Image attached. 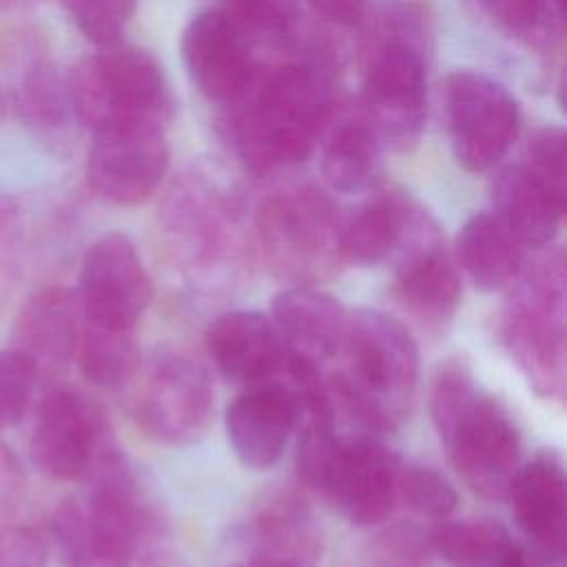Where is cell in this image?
Returning a JSON list of instances; mask_svg holds the SVG:
<instances>
[{"mask_svg": "<svg viewBox=\"0 0 567 567\" xmlns=\"http://www.w3.org/2000/svg\"><path fill=\"white\" fill-rule=\"evenodd\" d=\"M20 272V235L16 208L0 197V317L11 292L18 286Z\"/></svg>", "mask_w": 567, "mask_h": 567, "instance_id": "38", "label": "cell"}, {"mask_svg": "<svg viewBox=\"0 0 567 567\" xmlns=\"http://www.w3.org/2000/svg\"><path fill=\"white\" fill-rule=\"evenodd\" d=\"M520 162L549 186L565 190V131L560 126L538 128Z\"/></svg>", "mask_w": 567, "mask_h": 567, "instance_id": "37", "label": "cell"}, {"mask_svg": "<svg viewBox=\"0 0 567 567\" xmlns=\"http://www.w3.org/2000/svg\"><path fill=\"white\" fill-rule=\"evenodd\" d=\"M403 458L370 434L339 436L319 489L352 525L372 527L399 505Z\"/></svg>", "mask_w": 567, "mask_h": 567, "instance_id": "14", "label": "cell"}, {"mask_svg": "<svg viewBox=\"0 0 567 567\" xmlns=\"http://www.w3.org/2000/svg\"><path fill=\"white\" fill-rule=\"evenodd\" d=\"M432 554L450 567H518L525 563L520 545L494 518H443L430 529Z\"/></svg>", "mask_w": 567, "mask_h": 567, "instance_id": "27", "label": "cell"}, {"mask_svg": "<svg viewBox=\"0 0 567 567\" xmlns=\"http://www.w3.org/2000/svg\"><path fill=\"white\" fill-rule=\"evenodd\" d=\"M297 412V392L281 374L244 385L226 408V434L239 463L250 470L272 467L295 434Z\"/></svg>", "mask_w": 567, "mask_h": 567, "instance_id": "18", "label": "cell"}, {"mask_svg": "<svg viewBox=\"0 0 567 567\" xmlns=\"http://www.w3.org/2000/svg\"><path fill=\"white\" fill-rule=\"evenodd\" d=\"M416 206L403 193H379L341 215L339 248L343 264L377 266L390 261L410 228Z\"/></svg>", "mask_w": 567, "mask_h": 567, "instance_id": "25", "label": "cell"}, {"mask_svg": "<svg viewBox=\"0 0 567 567\" xmlns=\"http://www.w3.org/2000/svg\"><path fill=\"white\" fill-rule=\"evenodd\" d=\"M73 361L89 383L104 390H122L142 363L135 330L106 328L82 319Z\"/></svg>", "mask_w": 567, "mask_h": 567, "instance_id": "29", "label": "cell"}, {"mask_svg": "<svg viewBox=\"0 0 567 567\" xmlns=\"http://www.w3.org/2000/svg\"><path fill=\"white\" fill-rule=\"evenodd\" d=\"M323 179L339 193H365L381 177L383 140L361 102L332 104L317 140Z\"/></svg>", "mask_w": 567, "mask_h": 567, "instance_id": "21", "label": "cell"}, {"mask_svg": "<svg viewBox=\"0 0 567 567\" xmlns=\"http://www.w3.org/2000/svg\"><path fill=\"white\" fill-rule=\"evenodd\" d=\"M308 4L319 18L339 27L359 24L368 9V0H308Z\"/></svg>", "mask_w": 567, "mask_h": 567, "instance_id": "40", "label": "cell"}, {"mask_svg": "<svg viewBox=\"0 0 567 567\" xmlns=\"http://www.w3.org/2000/svg\"><path fill=\"white\" fill-rule=\"evenodd\" d=\"M350 310L315 286H295L272 299V323L286 348L323 370L332 363L348 328Z\"/></svg>", "mask_w": 567, "mask_h": 567, "instance_id": "23", "label": "cell"}, {"mask_svg": "<svg viewBox=\"0 0 567 567\" xmlns=\"http://www.w3.org/2000/svg\"><path fill=\"white\" fill-rule=\"evenodd\" d=\"M168 146L164 126L120 124L93 133L86 155V182L104 202L137 206L164 179Z\"/></svg>", "mask_w": 567, "mask_h": 567, "instance_id": "16", "label": "cell"}, {"mask_svg": "<svg viewBox=\"0 0 567 567\" xmlns=\"http://www.w3.org/2000/svg\"><path fill=\"white\" fill-rule=\"evenodd\" d=\"M221 13L255 47H288L297 35V0H224Z\"/></svg>", "mask_w": 567, "mask_h": 567, "instance_id": "30", "label": "cell"}, {"mask_svg": "<svg viewBox=\"0 0 567 567\" xmlns=\"http://www.w3.org/2000/svg\"><path fill=\"white\" fill-rule=\"evenodd\" d=\"M443 115L454 159L470 173L501 164L520 126L514 95L478 71H454L445 78Z\"/></svg>", "mask_w": 567, "mask_h": 567, "instance_id": "12", "label": "cell"}, {"mask_svg": "<svg viewBox=\"0 0 567 567\" xmlns=\"http://www.w3.org/2000/svg\"><path fill=\"white\" fill-rule=\"evenodd\" d=\"M467 4L494 29L527 47L549 44L563 27L549 0H467Z\"/></svg>", "mask_w": 567, "mask_h": 567, "instance_id": "31", "label": "cell"}, {"mask_svg": "<svg viewBox=\"0 0 567 567\" xmlns=\"http://www.w3.org/2000/svg\"><path fill=\"white\" fill-rule=\"evenodd\" d=\"M392 266L396 303L416 323L430 330L445 328L461 303V275L436 221L421 204L392 257Z\"/></svg>", "mask_w": 567, "mask_h": 567, "instance_id": "13", "label": "cell"}, {"mask_svg": "<svg viewBox=\"0 0 567 567\" xmlns=\"http://www.w3.org/2000/svg\"><path fill=\"white\" fill-rule=\"evenodd\" d=\"M115 450L120 443L100 403L69 385L47 390L29 436V458L40 474L86 483Z\"/></svg>", "mask_w": 567, "mask_h": 567, "instance_id": "11", "label": "cell"}, {"mask_svg": "<svg viewBox=\"0 0 567 567\" xmlns=\"http://www.w3.org/2000/svg\"><path fill=\"white\" fill-rule=\"evenodd\" d=\"M33 365L11 346L0 348V432L18 425L38 385Z\"/></svg>", "mask_w": 567, "mask_h": 567, "instance_id": "35", "label": "cell"}, {"mask_svg": "<svg viewBox=\"0 0 567 567\" xmlns=\"http://www.w3.org/2000/svg\"><path fill=\"white\" fill-rule=\"evenodd\" d=\"M323 377L352 419L372 432H394L410 416L419 388L416 341L394 315L350 310L343 343Z\"/></svg>", "mask_w": 567, "mask_h": 567, "instance_id": "2", "label": "cell"}, {"mask_svg": "<svg viewBox=\"0 0 567 567\" xmlns=\"http://www.w3.org/2000/svg\"><path fill=\"white\" fill-rule=\"evenodd\" d=\"M2 104H4V102H2V95H0V113H2Z\"/></svg>", "mask_w": 567, "mask_h": 567, "instance_id": "44", "label": "cell"}, {"mask_svg": "<svg viewBox=\"0 0 567 567\" xmlns=\"http://www.w3.org/2000/svg\"><path fill=\"white\" fill-rule=\"evenodd\" d=\"M126 410L133 423L164 445H190L204 436L215 410L208 370L175 350L155 352L131 379Z\"/></svg>", "mask_w": 567, "mask_h": 567, "instance_id": "10", "label": "cell"}, {"mask_svg": "<svg viewBox=\"0 0 567 567\" xmlns=\"http://www.w3.org/2000/svg\"><path fill=\"white\" fill-rule=\"evenodd\" d=\"M49 551L47 529L18 520L0 525V567H47Z\"/></svg>", "mask_w": 567, "mask_h": 567, "instance_id": "36", "label": "cell"}, {"mask_svg": "<svg viewBox=\"0 0 567 567\" xmlns=\"http://www.w3.org/2000/svg\"><path fill=\"white\" fill-rule=\"evenodd\" d=\"M78 31L97 47L120 42L133 11L135 0H62Z\"/></svg>", "mask_w": 567, "mask_h": 567, "instance_id": "34", "label": "cell"}, {"mask_svg": "<svg viewBox=\"0 0 567 567\" xmlns=\"http://www.w3.org/2000/svg\"><path fill=\"white\" fill-rule=\"evenodd\" d=\"M13 2H18V0H0V9H2V7H9V4H13Z\"/></svg>", "mask_w": 567, "mask_h": 567, "instance_id": "43", "label": "cell"}, {"mask_svg": "<svg viewBox=\"0 0 567 567\" xmlns=\"http://www.w3.org/2000/svg\"><path fill=\"white\" fill-rule=\"evenodd\" d=\"M341 213L315 184L268 193L255 213V239L268 266L295 286H315L343 266Z\"/></svg>", "mask_w": 567, "mask_h": 567, "instance_id": "8", "label": "cell"}, {"mask_svg": "<svg viewBox=\"0 0 567 567\" xmlns=\"http://www.w3.org/2000/svg\"><path fill=\"white\" fill-rule=\"evenodd\" d=\"M399 505H405L416 516L436 523L450 518L458 505V494L436 467L403 461L399 476Z\"/></svg>", "mask_w": 567, "mask_h": 567, "instance_id": "33", "label": "cell"}, {"mask_svg": "<svg viewBox=\"0 0 567 567\" xmlns=\"http://www.w3.org/2000/svg\"><path fill=\"white\" fill-rule=\"evenodd\" d=\"M204 343L215 370L239 385L277 379L288 359L277 326L259 310H228L215 317Z\"/></svg>", "mask_w": 567, "mask_h": 567, "instance_id": "20", "label": "cell"}, {"mask_svg": "<svg viewBox=\"0 0 567 567\" xmlns=\"http://www.w3.org/2000/svg\"><path fill=\"white\" fill-rule=\"evenodd\" d=\"M182 58L197 91L224 109L241 102L261 71L255 49L221 9L190 18L182 33Z\"/></svg>", "mask_w": 567, "mask_h": 567, "instance_id": "17", "label": "cell"}, {"mask_svg": "<svg viewBox=\"0 0 567 567\" xmlns=\"http://www.w3.org/2000/svg\"><path fill=\"white\" fill-rule=\"evenodd\" d=\"M505 498L512 505L518 529L547 556L560 558L565 547L567 483L563 458L543 450L520 463Z\"/></svg>", "mask_w": 567, "mask_h": 567, "instance_id": "22", "label": "cell"}, {"mask_svg": "<svg viewBox=\"0 0 567 567\" xmlns=\"http://www.w3.org/2000/svg\"><path fill=\"white\" fill-rule=\"evenodd\" d=\"M332 104L326 62L299 55L259 71L244 100L226 109V137L246 171L270 175L315 151Z\"/></svg>", "mask_w": 567, "mask_h": 567, "instance_id": "1", "label": "cell"}, {"mask_svg": "<svg viewBox=\"0 0 567 567\" xmlns=\"http://www.w3.org/2000/svg\"><path fill=\"white\" fill-rule=\"evenodd\" d=\"M527 246L492 213L472 215L456 235L454 261L483 290L507 288L527 264Z\"/></svg>", "mask_w": 567, "mask_h": 567, "instance_id": "26", "label": "cell"}, {"mask_svg": "<svg viewBox=\"0 0 567 567\" xmlns=\"http://www.w3.org/2000/svg\"><path fill=\"white\" fill-rule=\"evenodd\" d=\"M255 543L252 556L315 567L319 560V532L303 498L295 492H279L264 501L250 523Z\"/></svg>", "mask_w": 567, "mask_h": 567, "instance_id": "28", "label": "cell"}, {"mask_svg": "<svg viewBox=\"0 0 567 567\" xmlns=\"http://www.w3.org/2000/svg\"><path fill=\"white\" fill-rule=\"evenodd\" d=\"M16 111L35 128H58L64 124L71 111L69 91L51 64L40 62L24 73L16 91Z\"/></svg>", "mask_w": 567, "mask_h": 567, "instance_id": "32", "label": "cell"}, {"mask_svg": "<svg viewBox=\"0 0 567 567\" xmlns=\"http://www.w3.org/2000/svg\"><path fill=\"white\" fill-rule=\"evenodd\" d=\"M567 268L563 250L540 248L507 286L498 339L529 388L563 401L567 385Z\"/></svg>", "mask_w": 567, "mask_h": 567, "instance_id": "7", "label": "cell"}, {"mask_svg": "<svg viewBox=\"0 0 567 567\" xmlns=\"http://www.w3.org/2000/svg\"><path fill=\"white\" fill-rule=\"evenodd\" d=\"M69 104L91 133L120 124L164 126L175 111L162 64L144 49L109 44L66 80Z\"/></svg>", "mask_w": 567, "mask_h": 567, "instance_id": "9", "label": "cell"}, {"mask_svg": "<svg viewBox=\"0 0 567 567\" xmlns=\"http://www.w3.org/2000/svg\"><path fill=\"white\" fill-rule=\"evenodd\" d=\"M80 326L75 288L49 284L20 306L9 346L33 365L40 381H51L73 361Z\"/></svg>", "mask_w": 567, "mask_h": 567, "instance_id": "19", "label": "cell"}, {"mask_svg": "<svg viewBox=\"0 0 567 567\" xmlns=\"http://www.w3.org/2000/svg\"><path fill=\"white\" fill-rule=\"evenodd\" d=\"M492 213L529 248L540 250L556 237L565 190H558L534 175L523 162L496 171L489 182Z\"/></svg>", "mask_w": 567, "mask_h": 567, "instance_id": "24", "label": "cell"}, {"mask_svg": "<svg viewBox=\"0 0 567 567\" xmlns=\"http://www.w3.org/2000/svg\"><path fill=\"white\" fill-rule=\"evenodd\" d=\"M432 20L419 0H385L363 47L361 106L383 144L410 148L427 117V58Z\"/></svg>", "mask_w": 567, "mask_h": 567, "instance_id": "3", "label": "cell"}, {"mask_svg": "<svg viewBox=\"0 0 567 567\" xmlns=\"http://www.w3.org/2000/svg\"><path fill=\"white\" fill-rule=\"evenodd\" d=\"M75 295L84 321L135 330L151 306L153 281L135 244L122 233H104L82 257Z\"/></svg>", "mask_w": 567, "mask_h": 567, "instance_id": "15", "label": "cell"}, {"mask_svg": "<svg viewBox=\"0 0 567 567\" xmlns=\"http://www.w3.org/2000/svg\"><path fill=\"white\" fill-rule=\"evenodd\" d=\"M228 567H306L299 563H290V560H279V558H268V556H250L241 563L228 565Z\"/></svg>", "mask_w": 567, "mask_h": 567, "instance_id": "41", "label": "cell"}, {"mask_svg": "<svg viewBox=\"0 0 567 567\" xmlns=\"http://www.w3.org/2000/svg\"><path fill=\"white\" fill-rule=\"evenodd\" d=\"M159 230L175 268L195 286H228L248 266L239 195L210 175L190 173L175 182L159 210Z\"/></svg>", "mask_w": 567, "mask_h": 567, "instance_id": "6", "label": "cell"}, {"mask_svg": "<svg viewBox=\"0 0 567 567\" xmlns=\"http://www.w3.org/2000/svg\"><path fill=\"white\" fill-rule=\"evenodd\" d=\"M549 4L556 11V16L563 20V16H565V0H549Z\"/></svg>", "mask_w": 567, "mask_h": 567, "instance_id": "42", "label": "cell"}, {"mask_svg": "<svg viewBox=\"0 0 567 567\" xmlns=\"http://www.w3.org/2000/svg\"><path fill=\"white\" fill-rule=\"evenodd\" d=\"M82 485V494L55 507L47 529L60 567H131L142 543L155 538L162 525L126 454H113Z\"/></svg>", "mask_w": 567, "mask_h": 567, "instance_id": "5", "label": "cell"}, {"mask_svg": "<svg viewBox=\"0 0 567 567\" xmlns=\"http://www.w3.org/2000/svg\"><path fill=\"white\" fill-rule=\"evenodd\" d=\"M27 496V474L20 456L0 441V525L16 520Z\"/></svg>", "mask_w": 567, "mask_h": 567, "instance_id": "39", "label": "cell"}, {"mask_svg": "<svg viewBox=\"0 0 567 567\" xmlns=\"http://www.w3.org/2000/svg\"><path fill=\"white\" fill-rule=\"evenodd\" d=\"M518 567H527V563H523V565H518Z\"/></svg>", "mask_w": 567, "mask_h": 567, "instance_id": "45", "label": "cell"}, {"mask_svg": "<svg viewBox=\"0 0 567 567\" xmlns=\"http://www.w3.org/2000/svg\"><path fill=\"white\" fill-rule=\"evenodd\" d=\"M430 414L463 483L487 501H503L520 465V432L509 410L461 359H447L430 383Z\"/></svg>", "mask_w": 567, "mask_h": 567, "instance_id": "4", "label": "cell"}]
</instances>
